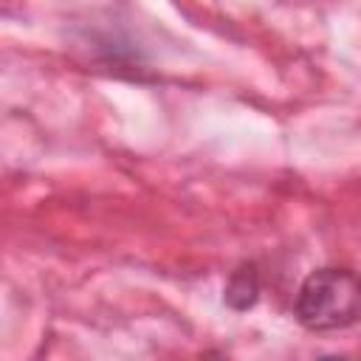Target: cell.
<instances>
[{
    "label": "cell",
    "instance_id": "cell-2",
    "mask_svg": "<svg viewBox=\"0 0 361 361\" xmlns=\"http://www.w3.org/2000/svg\"><path fill=\"white\" fill-rule=\"evenodd\" d=\"M257 293H259V282H257V271L251 265L234 271L228 288H226V302L234 307V310H245L257 302Z\"/></svg>",
    "mask_w": 361,
    "mask_h": 361
},
{
    "label": "cell",
    "instance_id": "cell-1",
    "mask_svg": "<svg viewBox=\"0 0 361 361\" xmlns=\"http://www.w3.org/2000/svg\"><path fill=\"white\" fill-rule=\"evenodd\" d=\"M293 316L305 330L330 333L361 322V276L350 268H319L296 290Z\"/></svg>",
    "mask_w": 361,
    "mask_h": 361
}]
</instances>
